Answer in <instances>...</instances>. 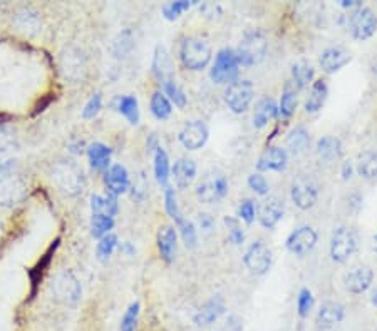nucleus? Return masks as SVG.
<instances>
[{"mask_svg":"<svg viewBox=\"0 0 377 331\" xmlns=\"http://www.w3.org/2000/svg\"><path fill=\"white\" fill-rule=\"evenodd\" d=\"M319 235L312 226H300L289 235L285 241L287 251L292 253L295 256L309 255L312 249L317 246Z\"/></svg>","mask_w":377,"mask_h":331,"instance_id":"obj_13","label":"nucleus"},{"mask_svg":"<svg viewBox=\"0 0 377 331\" xmlns=\"http://www.w3.org/2000/svg\"><path fill=\"white\" fill-rule=\"evenodd\" d=\"M327 97H329V85H327L326 80L319 79L312 83L310 85L309 96L305 97V110L309 114L319 112L326 104Z\"/></svg>","mask_w":377,"mask_h":331,"instance_id":"obj_28","label":"nucleus"},{"mask_svg":"<svg viewBox=\"0 0 377 331\" xmlns=\"http://www.w3.org/2000/svg\"><path fill=\"white\" fill-rule=\"evenodd\" d=\"M372 249L377 253V235L372 236Z\"/></svg>","mask_w":377,"mask_h":331,"instance_id":"obj_60","label":"nucleus"},{"mask_svg":"<svg viewBox=\"0 0 377 331\" xmlns=\"http://www.w3.org/2000/svg\"><path fill=\"white\" fill-rule=\"evenodd\" d=\"M88 154L89 166L93 167L97 173H106L111 166V158H113V149L106 146L104 142H93L86 149Z\"/></svg>","mask_w":377,"mask_h":331,"instance_id":"obj_25","label":"nucleus"},{"mask_svg":"<svg viewBox=\"0 0 377 331\" xmlns=\"http://www.w3.org/2000/svg\"><path fill=\"white\" fill-rule=\"evenodd\" d=\"M179 62L186 71H203L211 62L213 51L210 42L202 37H184L183 42L179 44Z\"/></svg>","mask_w":377,"mask_h":331,"instance_id":"obj_1","label":"nucleus"},{"mask_svg":"<svg viewBox=\"0 0 377 331\" xmlns=\"http://www.w3.org/2000/svg\"><path fill=\"white\" fill-rule=\"evenodd\" d=\"M351 35L355 40H367L377 32V15L371 7H360L351 15L349 20Z\"/></svg>","mask_w":377,"mask_h":331,"instance_id":"obj_11","label":"nucleus"},{"mask_svg":"<svg viewBox=\"0 0 377 331\" xmlns=\"http://www.w3.org/2000/svg\"><path fill=\"white\" fill-rule=\"evenodd\" d=\"M223 221H225V224H227V230H228V241H230L232 244H235V246L243 244L245 231H243V228H241L240 219L233 218V216H225Z\"/></svg>","mask_w":377,"mask_h":331,"instance_id":"obj_45","label":"nucleus"},{"mask_svg":"<svg viewBox=\"0 0 377 331\" xmlns=\"http://www.w3.org/2000/svg\"><path fill=\"white\" fill-rule=\"evenodd\" d=\"M165 210L168 212V216L175 221V224H179L184 219L183 212L179 210L178 198H176L175 189L171 186L165 187Z\"/></svg>","mask_w":377,"mask_h":331,"instance_id":"obj_43","label":"nucleus"},{"mask_svg":"<svg viewBox=\"0 0 377 331\" xmlns=\"http://www.w3.org/2000/svg\"><path fill=\"white\" fill-rule=\"evenodd\" d=\"M52 291H54L57 300L64 301L67 305H76L83 296V288L77 278L71 271H61L52 281Z\"/></svg>","mask_w":377,"mask_h":331,"instance_id":"obj_12","label":"nucleus"},{"mask_svg":"<svg viewBox=\"0 0 377 331\" xmlns=\"http://www.w3.org/2000/svg\"><path fill=\"white\" fill-rule=\"evenodd\" d=\"M126 42H133V39H131V32L129 31H125L122 34L120 35V39L114 42V54H116V57H122L125 54H128V52L131 51V47L133 46H126Z\"/></svg>","mask_w":377,"mask_h":331,"instance_id":"obj_50","label":"nucleus"},{"mask_svg":"<svg viewBox=\"0 0 377 331\" xmlns=\"http://www.w3.org/2000/svg\"><path fill=\"white\" fill-rule=\"evenodd\" d=\"M193 3L196 2H190V0H175V2H168L161 9L163 17L170 20V22H173V20L182 17V14H184V12L190 10Z\"/></svg>","mask_w":377,"mask_h":331,"instance_id":"obj_42","label":"nucleus"},{"mask_svg":"<svg viewBox=\"0 0 377 331\" xmlns=\"http://www.w3.org/2000/svg\"><path fill=\"white\" fill-rule=\"evenodd\" d=\"M146 147H147V151H150L151 154H154V151L158 149L159 144H158V137L154 136V134H151L150 136V141H146Z\"/></svg>","mask_w":377,"mask_h":331,"instance_id":"obj_56","label":"nucleus"},{"mask_svg":"<svg viewBox=\"0 0 377 331\" xmlns=\"http://www.w3.org/2000/svg\"><path fill=\"white\" fill-rule=\"evenodd\" d=\"M196 173H198V166L190 158H179L171 166V178L178 189H188L195 183Z\"/></svg>","mask_w":377,"mask_h":331,"instance_id":"obj_23","label":"nucleus"},{"mask_svg":"<svg viewBox=\"0 0 377 331\" xmlns=\"http://www.w3.org/2000/svg\"><path fill=\"white\" fill-rule=\"evenodd\" d=\"M289 164V153L284 147L278 146H268L260 158L257 159V171L258 173H267V171H275V173H282L287 169Z\"/></svg>","mask_w":377,"mask_h":331,"instance_id":"obj_15","label":"nucleus"},{"mask_svg":"<svg viewBox=\"0 0 377 331\" xmlns=\"http://www.w3.org/2000/svg\"><path fill=\"white\" fill-rule=\"evenodd\" d=\"M91 212L93 214H104L116 218L120 212V203L118 196L106 193V194H93L91 196Z\"/></svg>","mask_w":377,"mask_h":331,"instance_id":"obj_31","label":"nucleus"},{"mask_svg":"<svg viewBox=\"0 0 377 331\" xmlns=\"http://www.w3.org/2000/svg\"><path fill=\"white\" fill-rule=\"evenodd\" d=\"M227 312V305L221 296H213L208 301L200 306L198 312L195 313L193 321L196 326H210L216 320H220Z\"/></svg>","mask_w":377,"mask_h":331,"instance_id":"obj_21","label":"nucleus"},{"mask_svg":"<svg viewBox=\"0 0 377 331\" xmlns=\"http://www.w3.org/2000/svg\"><path fill=\"white\" fill-rule=\"evenodd\" d=\"M268 42L267 37L260 31H250L241 37L239 47L235 49L236 60L240 67H252V65L260 64L267 56Z\"/></svg>","mask_w":377,"mask_h":331,"instance_id":"obj_2","label":"nucleus"},{"mask_svg":"<svg viewBox=\"0 0 377 331\" xmlns=\"http://www.w3.org/2000/svg\"><path fill=\"white\" fill-rule=\"evenodd\" d=\"M315 69L309 60L300 59L292 65V84L297 87V91H304L314 83Z\"/></svg>","mask_w":377,"mask_h":331,"instance_id":"obj_32","label":"nucleus"},{"mask_svg":"<svg viewBox=\"0 0 377 331\" xmlns=\"http://www.w3.org/2000/svg\"><path fill=\"white\" fill-rule=\"evenodd\" d=\"M163 92L170 99L171 104H175L178 109H184L188 104V96L184 91L176 84V80H168V83L163 84Z\"/></svg>","mask_w":377,"mask_h":331,"instance_id":"obj_40","label":"nucleus"},{"mask_svg":"<svg viewBox=\"0 0 377 331\" xmlns=\"http://www.w3.org/2000/svg\"><path fill=\"white\" fill-rule=\"evenodd\" d=\"M101 109H102V96L99 92L93 94V96L89 97V101L86 102L83 109V117L84 119H94V117L101 112Z\"/></svg>","mask_w":377,"mask_h":331,"instance_id":"obj_48","label":"nucleus"},{"mask_svg":"<svg viewBox=\"0 0 377 331\" xmlns=\"http://www.w3.org/2000/svg\"><path fill=\"white\" fill-rule=\"evenodd\" d=\"M157 244L161 260L166 264L173 263L176 257V249H178V231L175 230V226L165 224V226L159 228L157 235Z\"/></svg>","mask_w":377,"mask_h":331,"instance_id":"obj_22","label":"nucleus"},{"mask_svg":"<svg viewBox=\"0 0 377 331\" xmlns=\"http://www.w3.org/2000/svg\"><path fill=\"white\" fill-rule=\"evenodd\" d=\"M151 72H153L154 79L159 80L161 84L175 79L173 59H171L168 49L165 46H161V44H158V46L154 47L153 62H151Z\"/></svg>","mask_w":377,"mask_h":331,"instance_id":"obj_19","label":"nucleus"},{"mask_svg":"<svg viewBox=\"0 0 377 331\" xmlns=\"http://www.w3.org/2000/svg\"><path fill=\"white\" fill-rule=\"evenodd\" d=\"M236 323H240V321H239V318H236V316H232V318H230V326H235ZM236 330L241 331V325H239V328H236ZM236 330H233V331H236Z\"/></svg>","mask_w":377,"mask_h":331,"instance_id":"obj_58","label":"nucleus"},{"mask_svg":"<svg viewBox=\"0 0 377 331\" xmlns=\"http://www.w3.org/2000/svg\"><path fill=\"white\" fill-rule=\"evenodd\" d=\"M114 228V218L104 214H91V235L96 239L109 235Z\"/></svg>","mask_w":377,"mask_h":331,"instance_id":"obj_41","label":"nucleus"},{"mask_svg":"<svg viewBox=\"0 0 377 331\" xmlns=\"http://www.w3.org/2000/svg\"><path fill=\"white\" fill-rule=\"evenodd\" d=\"M14 166H15V161H12V159H9V161H2V162H0V179H2L3 176L9 173V171Z\"/></svg>","mask_w":377,"mask_h":331,"instance_id":"obj_54","label":"nucleus"},{"mask_svg":"<svg viewBox=\"0 0 377 331\" xmlns=\"http://www.w3.org/2000/svg\"><path fill=\"white\" fill-rule=\"evenodd\" d=\"M298 105V91L292 83H287L282 92L280 104H278V117L284 121H289L294 116Z\"/></svg>","mask_w":377,"mask_h":331,"instance_id":"obj_33","label":"nucleus"},{"mask_svg":"<svg viewBox=\"0 0 377 331\" xmlns=\"http://www.w3.org/2000/svg\"><path fill=\"white\" fill-rule=\"evenodd\" d=\"M278 117V104L275 99L265 96L255 104L253 109V126L257 129H264L265 126H268L270 121L277 119Z\"/></svg>","mask_w":377,"mask_h":331,"instance_id":"obj_26","label":"nucleus"},{"mask_svg":"<svg viewBox=\"0 0 377 331\" xmlns=\"http://www.w3.org/2000/svg\"><path fill=\"white\" fill-rule=\"evenodd\" d=\"M153 171H154V179H157V183L163 187V189L170 186V178H171L170 158H168V153L163 149L161 146H159L153 154Z\"/></svg>","mask_w":377,"mask_h":331,"instance_id":"obj_30","label":"nucleus"},{"mask_svg":"<svg viewBox=\"0 0 377 331\" xmlns=\"http://www.w3.org/2000/svg\"><path fill=\"white\" fill-rule=\"evenodd\" d=\"M139 312H141V305L139 301H134L128 306L125 314L121 318L120 331H136L138 330V321H139Z\"/></svg>","mask_w":377,"mask_h":331,"instance_id":"obj_44","label":"nucleus"},{"mask_svg":"<svg viewBox=\"0 0 377 331\" xmlns=\"http://www.w3.org/2000/svg\"><path fill=\"white\" fill-rule=\"evenodd\" d=\"M352 171H354V167H352V162L351 161H346L342 164V179L344 181H347V179H351L352 178Z\"/></svg>","mask_w":377,"mask_h":331,"instance_id":"obj_53","label":"nucleus"},{"mask_svg":"<svg viewBox=\"0 0 377 331\" xmlns=\"http://www.w3.org/2000/svg\"><path fill=\"white\" fill-rule=\"evenodd\" d=\"M195 194L200 203L215 204L228 194V179L218 169H208L196 183Z\"/></svg>","mask_w":377,"mask_h":331,"instance_id":"obj_3","label":"nucleus"},{"mask_svg":"<svg viewBox=\"0 0 377 331\" xmlns=\"http://www.w3.org/2000/svg\"><path fill=\"white\" fill-rule=\"evenodd\" d=\"M315 153L323 162L339 161L342 158V141L335 136H323L317 141Z\"/></svg>","mask_w":377,"mask_h":331,"instance_id":"obj_27","label":"nucleus"},{"mask_svg":"<svg viewBox=\"0 0 377 331\" xmlns=\"http://www.w3.org/2000/svg\"><path fill=\"white\" fill-rule=\"evenodd\" d=\"M309 144H310V134L304 126H295V128L287 134L285 151L287 153L294 154V156H300L302 153H305Z\"/></svg>","mask_w":377,"mask_h":331,"instance_id":"obj_29","label":"nucleus"},{"mask_svg":"<svg viewBox=\"0 0 377 331\" xmlns=\"http://www.w3.org/2000/svg\"><path fill=\"white\" fill-rule=\"evenodd\" d=\"M285 214V204L280 198L270 196L257 206V219L262 228L273 230Z\"/></svg>","mask_w":377,"mask_h":331,"instance_id":"obj_14","label":"nucleus"},{"mask_svg":"<svg viewBox=\"0 0 377 331\" xmlns=\"http://www.w3.org/2000/svg\"><path fill=\"white\" fill-rule=\"evenodd\" d=\"M240 64L236 60L235 51L230 47L220 49L215 56V62L210 69V79L218 85H230L239 80Z\"/></svg>","mask_w":377,"mask_h":331,"instance_id":"obj_4","label":"nucleus"},{"mask_svg":"<svg viewBox=\"0 0 377 331\" xmlns=\"http://www.w3.org/2000/svg\"><path fill=\"white\" fill-rule=\"evenodd\" d=\"M273 255L264 241H255L248 246L243 255V264L252 273L253 276H264L267 275L272 268Z\"/></svg>","mask_w":377,"mask_h":331,"instance_id":"obj_9","label":"nucleus"},{"mask_svg":"<svg viewBox=\"0 0 377 331\" xmlns=\"http://www.w3.org/2000/svg\"><path fill=\"white\" fill-rule=\"evenodd\" d=\"M26 184L17 176H3L0 179V203L3 206H14L26 198Z\"/></svg>","mask_w":377,"mask_h":331,"instance_id":"obj_20","label":"nucleus"},{"mask_svg":"<svg viewBox=\"0 0 377 331\" xmlns=\"http://www.w3.org/2000/svg\"><path fill=\"white\" fill-rule=\"evenodd\" d=\"M359 239L355 231L349 226H339L335 228L334 232L330 236V257L334 263L344 264L354 256V253L358 251Z\"/></svg>","mask_w":377,"mask_h":331,"instance_id":"obj_5","label":"nucleus"},{"mask_svg":"<svg viewBox=\"0 0 377 331\" xmlns=\"http://www.w3.org/2000/svg\"><path fill=\"white\" fill-rule=\"evenodd\" d=\"M118 112L125 117L129 124L136 126L139 124V119H141V112H139V102L136 99V96H121L118 99L116 104Z\"/></svg>","mask_w":377,"mask_h":331,"instance_id":"obj_35","label":"nucleus"},{"mask_svg":"<svg viewBox=\"0 0 377 331\" xmlns=\"http://www.w3.org/2000/svg\"><path fill=\"white\" fill-rule=\"evenodd\" d=\"M118 248H120L122 253H126V255H134V248L131 246L129 243H120V246Z\"/></svg>","mask_w":377,"mask_h":331,"instance_id":"obj_57","label":"nucleus"},{"mask_svg":"<svg viewBox=\"0 0 377 331\" xmlns=\"http://www.w3.org/2000/svg\"><path fill=\"white\" fill-rule=\"evenodd\" d=\"M372 281H374V271L366 264L352 268L344 275V286L352 294H362L371 288Z\"/></svg>","mask_w":377,"mask_h":331,"instance_id":"obj_18","label":"nucleus"},{"mask_svg":"<svg viewBox=\"0 0 377 331\" xmlns=\"http://www.w3.org/2000/svg\"><path fill=\"white\" fill-rule=\"evenodd\" d=\"M200 14H202L203 17L215 20V19H220V15L223 14V10H221V7L218 6V3L207 2V3H202V6H200Z\"/></svg>","mask_w":377,"mask_h":331,"instance_id":"obj_51","label":"nucleus"},{"mask_svg":"<svg viewBox=\"0 0 377 331\" xmlns=\"http://www.w3.org/2000/svg\"><path fill=\"white\" fill-rule=\"evenodd\" d=\"M247 184L253 193H255L257 196H262V198H264V196H267L268 191H270L268 181L265 179V176H262L260 173L250 174L248 179H247Z\"/></svg>","mask_w":377,"mask_h":331,"instance_id":"obj_47","label":"nucleus"},{"mask_svg":"<svg viewBox=\"0 0 377 331\" xmlns=\"http://www.w3.org/2000/svg\"><path fill=\"white\" fill-rule=\"evenodd\" d=\"M358 173L364 179H377V151H366L359 156Z\"/></svg>","mask_w":377,"mask_h":331,"instance_id":"obj_37","label":"nucleus"},{"mask_svg":"<svg viewBox=\"0 0 377 331\" xmlns=\"http://www.w3.org/2000/svg\"><path fill=\"white\" fill-rule=\"evenodd\" d=\"M198 224H200V228H202L204 232H208V231H211L215 221H213V218L210 214H207V212H202V214H198Z\"/></svg>","mask_w":377,"mask_h":331,"instance_id":"obj_52","label":"nucleus"},{"mask_svg":"<svg viewBox=\"0 0 377 331\" xmlns=\"http://www.w3.org/2000/svg\"><path fill=\"white\" fill-rule=\"evenodd\" d=\"M346 316V308L337 301H323L315 316V328L319 331H329L342 323Z\"/></svg>","mask_w":377,"mask_h":331,"instance_id":"obj_16","label":"nucleus"},{"mask_svg":"<svg viewBox=\"0 0 377 331\" xmlns=\"http://www.w3.org/2000/svg\"><path fill=\"white\" fill-rule=\"evenodd\" d=\"M118 246H120V239H118V236L114 235V232H109V235L102 236L96 246L97 261H101V263H108V261L111 260V256H113L114 251L118 249Z\"/></svg>","mask_w":377,"mask_h":331,"instance_id":"obj_38","label":"nucleus"},{"mask_svg":"<svg viewBox=\"0 0 377 331\" xmlns=\"http://www.w3.org/2000/svg\"><path fill=\"white\" fill-rule=\"evenodd\" d=\"M52 181L57 184L61 191L69 196H76L83 193L84 187V173L79 166L74 162H61L56 166L52 173Z\"/></svg>","mask_w":377,"mask_h":331,"instance_id":"obj_6","label":"nucleus"},{"mask_svg":"<svg viewBox=\"0 0 377 331\" xmlns=\"http://www.w3.org/2000/svg\"><path fill=\"white\" fill-rule=\"evenodd\" d=\"M352 60V54L349 49L342 46H332L322 51L321 57H319V64H321L322 71L326 74H335L341 69L346 67Z\"/></svg>","mask_w":377,"mask_h":331,"instance_id":"obj_17","label":"nucleus"},{"mask_svg":"<svg viewBox=\"0 0 377 331\" xmlns=\"http://www.w3.org/2000/svg\"><path fill=\"white\" fill-rule=\"evenodd\" d=\"M290 198L295 206L302 211H309L319 201V186L310 176H298L290 186Z\"/></svg>","mask_w":377,"mask_h":331,"instance_id":"obj_8","label":"nucleus"},{"mask_svg":"<svg viewBox=\"0 0 377 331\" xmlns=\"http://www.w3.org/2000/svg\"><path fill=\"white\" fill-rule=\"evenodd\" d=\"M176 228H178L179 232V238L183 239L184 246L188 249H195L198 246V231H196V226L193 221H188L184 218L182 223L176 224Z\"/></svg>","mask_w":377,"mask_h":331,"instance_id":"obj_39","label":"nucleus"},{"mask_svg":"<svg viewBox=\"0 0 377 331\" xmlns=\"http://www.w3.org/2000/svg\"><path fill=\"white\" fill-rule=\"evenodd\" d=\"M150 110L154 119L166 121L170 119V116L173 114V104H171L170 99L165 96V92L154 91L150 99Z\"/></svg>","mask_w":377,"mask_h":331,"instance_id":"obj_34","label":"nucleus"},{"mask_svg":"<svg viewBox=\"0 0 377 331\" xmlns=\"http://www.w3.org/2000/svg\"><path fill=\"white\" fill-rule=\"evenodd\" d=\"M315 300L314 294L309 288H302L300 293L297 296V313L300 318H307L310 314V312L314 309Z\"/></svg>","mask_w":377,"mask_h":331,"instance_id":"obj_46","label":"nucleus"},{"mask_svg":"<svg viewBox=\"0 0 377 331\" xmlns=\"http://www.w3.org/2000/svg\"><path fill=\"white\" fill-rule=\"evenodd\" d=\"M341 7H344V9H360L362 7V2H359V0H342L341 2Z\"/></svg>","mask_w":377,"mask_h":331,"instance_id":"obj_55","label":"nucleus"},{"mask_svg":"<svg viewBox=\"0 0 377 331\" xmlns=\"http://www.w3.org/2000/svg\"><path fill=\"white\" fill-rule=\"evenodd\" d=\"M371 303L374 306H377V286H376L374 293H372V296H371Z\"/></svg>","mask_w":377,"mask_h":331,"instance_id":"obj_59","label":"nucleus"},{"mask_svg":"<svg viewBox=\"0 0 377 331\" xmlns=\"http://www.w3.org/2000/svg\"><path fill=\"white\" fill-rule=\"evenodd\" d=\"M257 218V204L252 199H243L239 206V219L243 223L252 224Z\"/></svg>","mask_w":377,"mask_h":331,"instance_id":"obj_49","label":"nucleus"},{"mask_svg":"<svg viewBox=\"0 0 377 331\" xmlns=\"http://www.w3.org/2000/svg\"><path fill=\"white\" fill-rule=\"evenodd\" d=\"M208 139H210V129L200 119L186 121L178 133L179 144L188 151L203 149L207 146Z\"/></svg>","mask_w":377,"mask_h":331,"instance_id":"obj_10","label":"nucleus"},{"mask_svg":"<svg viewBox=\"0 0 377 331\" xmlns=\"http://www.w3.org/2000/svg\"><path fill=\"white\" fill-rule=\"evenodd\" d=\"M104 184L108 187V193L114 196L128 193L131 187L128 169L122 164H111L109 169L104 173Z\"/></svg>","mask_w":377,"mask_h":331,"instance_id":"obj_24","label":"nucleus"},{"mask_svg":"<svg viewBox=\"0 0 377 331\" xmlns=\"http://www.w3.org/2000/svg\"><path fill=\"white\" fill-rule=\"evenodd\" d=\"M255 97V87L247 79H239L227 87L223 94L225 104L233 114H245Z\"/></svg>","mask_w":377,"mask_h":331,"instance_id":"obj_7","label":"nucleus"},{"mask_svg":"<svg viewBox=\"0 0 377 331\" xmlns=\"http://www.w3.org/2000/svg\"><path fill=\"white\" fill-rule=\"evenodd\" d=\"M57 248H59V239H56L54 244H51V248L47 249L46 255L40 256L39 263H37L35 266L31 269V273H29V276H31V281H32V294H34V291H35L37 283L42 280V275H44V271H46V268L49 266V264H51V260L54 257Z\"/></svg>","mask_w":377,"mask_h":331,"instance_id":"obj_36","label":"nucleus"}]
</instances>
